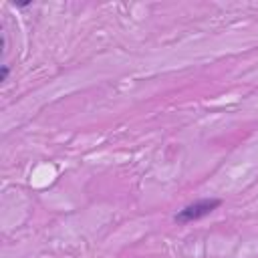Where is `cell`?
<instances>
[{
    "label": "cell",
    "instance_id": "1",
    "mask_svg": "<svg viewBox=\"0 0 258 258\" xmlns=\"http://www.w3.org/2000/svg\"><path fill=\"white\" fill-rule=\"evenodd\" d=\"M222 206V200L218 198H206V200H198L194 204H187L183 210H179L175 216H173V222L175 224H191V222H198L206 216H210L214 210H218Z\"/></svg>",
    "mask_w": 258,
    "mask_h": 258
},
{
    "label": "cell",
    "instance_id": "2",
    "mask_svg": "<svg viewBox=\"0 0 258 258\" xmlns=\"http://www.w3.org/2000/svg\"><path fill=\"white\" fill-rule=\"evenodd\" d=\"M8 73H10L8 64H2V67H0V81H6V79H8Z\"/></svg>",
    "mask_w": 258,
    "mask_h": 258
}]
</instances>
